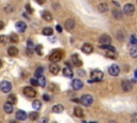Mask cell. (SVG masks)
<instances>
[{
  "label": "cell",
  "instance_id": "cell-1",
  "mask_svg": "<svg viewBox=\"0 0 137 123\" xmlns=\"http://www.w3.org/2000/svg\"><path fill=\"white\" fill-rule=\"evenodd\" d=\"M62 57H63V53L60 52V50H55V52L49 56V60L52 61L53 63H56V62H58L62 59Z\"/></svg>",
  "mask_w": 137,
  "mask_h": 123
},
{
  "label": "cell",
  "instance_id": "cell-2",
  "mask_svg": "<svg viewBox=\"0 0 137 123\" xmlns=\"http://www.w3.org/2000/svg\"><path fill=\"white\" fill-rule=\"evenodd\" d=\"M23 92H24V94L29 99H33L37 95V91H35V89L32 88V87H25Z\"/></svg>",
  "mask_w": 137,
  "mask_h": 123
},
{
  "label": "cell",
  "instance_id": "cell-3",
  "mask_svg": "<svg viewBox=\"0 0 137 123\" xmlns=\"http://www.w3.org/2000/svg\"><path fill=\"white\" fill-rule=\"evenodd\" d=\"M91 78L94 81H101L103 79V73L99 70H94L91 72Z\"/></svg>",
  "mask_w": 137,
  "mask_h": 123
},
{
  "label": "cell",
  "instance_id": "cell-4",
  "mask_svg": "<svg viewBox=\"0 0 137 123\" xmlns=\"http://www.w3.org/2000/svg\"><path fill=\"white\" fill-rule=\"evenodd\" d=\"M12 89V85L11 83L6 81V80H3L1 84H0V90H1L3 93H9Z\"/></svg>",
  "mask_w": 137,
  "mask_h": 123
},
{
  "label": "cell",
  "instance_id": "cell-5",
  "mask_svg": "<svg viewBox=\"0 0 137 123\" xmlns=\"http://www.w3.org/2000/svg\"><path fill=\"white\" fill-rule=\"evenodd\" d=\"M92 102H93V99H92V96L89 95V94H85V95H83L82 99H80V103H82L84 106H90V105L92 104Z\"/></svg>",
  "mask_w": 137,
  "mask_h": 123
},
{
  "label": "cell",
  "instance_id": "cell-6",
  "mask_svg": "<svg viewBox=\"0 0 137 123\" xmlns=\"http://www.w3.org/2000/svg\"><path fill=\"white\" fill-rule=\"evenodd\" d=\"M134 11H135V8H134V5L131 4V3L125 4V5H124V8H123V13L125 14V15H128V16L133 15Z\"/></svg>",
  "mask_w": 137,
  "mask_h": 123
},
{
  "label": "cell",
  "instance_id": "cell-7",
  "mask_svg": "<svg viewBox=\"0 0 137 123\" xmlns=\"http://www.w3.org/2000/svg\"><path fill=\"white\" fill-rule=\"evenodd\" d=\"M108 72H109V74L111 76H118L119 73H120V69L117 64H112V65L108 69Z\"/></svg>",
  "mask_w": 137,
  "mask_h": 123
},
{
  "label": "cell",
  "instance_id": "cell-8",
  "mask_svg": "<svg viewBox=\"0 0 137 123\" xmlns=\"http://www.w3.org/2000/svg\"><path fill=\"white\" fill-rule=\"evenodd\" d=\"M121 87H122V90L125 91V92H128V91H131L132 90V83L130 81V80H123L121 84Z\"/></svg>",
  "mask_w": 137,
  "mask_h": 123
},
{
  "label": "cell",
  "instance_id": "cell-9",
  "mask_svg": "<svg viewBox=\"0 0 137 123\" xmlns=\"http://www.w3.org/2000/svg\"><path fill=\"white\" fill-rule=\"evenodd\" d=\"M110 42H111V39L109 35H107V34H103L102 37L100 38V43L102 45H106V44H110Z\"/></svg>",
  "mask_w": 137,
  "mask_h": 123
},
{
  "label": "cell",
  "instance_id": "cell-10",
  "mask_svg": "<svg viewBox=\"0 0 137 123\" xmlns=\"http://www.w3.org/2000/svg\"><path fill=\"white\" fill-rule=\"evenodd\" d=\"M83 86H84L83 81L79 80V79H74L73 83H72V87H73V89H75V90H80L83 88Z\"/></svg>",
  "mask_w": 137,
  "mask_h": 123
},
{
  "label": "cell",
  "instance_id": "cell-11",
  "mask_svg": "<svg viewBox=\"0 0 137 123\" xmlns=\"http://www.w3.org/2000/svg\"><path fill=\"white\" fill-rule=\"evenodd\" d=\"M27 117H28V114L24 110H17V112H16V119L17 120L24 121V120L27 119Z\"/></svg>",
  "mask_w": 137,
  "mask_h": 123
},
{
  "label": "cell",
  "instance_id": "cell-12",
  "mask_svg": "<svg viewBox=\"0 0 137 123\" xmlns=\"http://www.w3.org/2000/svg\"><path fill=\"white\" fill-rule=\"evenodd\" d=\"M82 50L85 53V54H91L92 52H93V47H92V45H90V44H88V43H86V44H84L83 45V47H82Z\"/></svg>",
  "mask_w": 137,
  "mask_h": 123
},
{
  "label": "cell",
  "instance_id": "cell-13",
  "mask_svg": "<svg viewBox=\"0 0 137 123\" xmlns=\"http://www.w3.org/2000/svg\"><path fill=\"white\" fill-rule=\"evenodd\" d=\"M75 27V21L73 19H68L66 21V29L68 31H71V30H73Z\"/></svg>",
  "mask_w": 137,
  "mask_h": 123
},
{
  "label": "cell",
  "instance_id": "cell-14",
  "mask_svg": "<svg viewBox=\"0 0 137 123\" xmlns=\"http://www.w3.org/2000/svg\"><path fill=\"white\" fill-rule=\"evenodd\" d=\"M72 61H73V63L75 64L76 67H82V64H83V61L79 59L77 55H73V56H72Z\"/></svg>",
  "mask_w": 137,
  "mask_h": 123
},
{
  "label": "cell",
  "instance_id": "cell-15",
  "mask_svg": "<svg viewBox=\"0 0 137 123\" xmlns=\"http://www.w3.org/2000/svg\"><path fill=\"white\" fill-rule=\"evenodd\" d=\"M16 28H17V30L19 32H24L27 29V26H26V24L24 23V21H18V23L16 24Z\"/></svg>",
  "mask_w": 137,
  "mask_h": 123
},
{
  "label": "cell",
  "instance_id": "cell-16",
  "mask_svg": "<svg viewBox=\"0 0 137 123\" xmlns=\"http://www.w3.org/2000/svg\"><path fill=\"white\" fill-rule=\"evenodd\" d=\"M3 109L6 113H11L13 111V104H11L10 102H6L3 106Z\"/></svg>",
  "mask_w": 137,
  "mask_h": 123
},
{
  "label": "cell",
  "instance_id": "cell-17",
  "mask_svg": "<svg viewBox=\"0 0 137 123\" xmlns=\"http://www.w3.org/2000/svg\"><path fill=\"white\" fill-rule=\"evenodd\" d=\"M59 67L57 65V64H52V65L49 67V71H50V73L54 74V75H57L59 73Z\"/></svg>",
  "mask_w": 137,
  "mask_h": 123
},
{
  "label": "cell",
  "instance_id": "cell-18",
  "mask_svg": "<svg viewBox=\"0 0 137 123\" xmlns=\"http://www.w3.org/2000/svg\"><path fill=\"white\" fill-rule=\"evenodd\" d=\"M8 54L12 57H15L18 55V49L16 47H14V46H11L9 49H8Z\"/></svg>",
  "mask_w": 137,
  "mask_h": 123
},
{
  "label": "cell",
  "instance_id": "cell-19",
  "mask_svg": "<svg viewBox=\"0 0 137 123\" xmlns=\"http://www.w3.org/2000/svg\"><path fill=\"white\" fill-rule=\"evenodd\" d=\"M42 17L44 18L46 21H52V20H53V16H52V14H50L48 11H44V12H43Z\"/></svg>",
  "mask_w": 137,
  "mask_h": 123
},
{
  "label": "cell",
  "instance_id": "cell-20",
  "mask_svg": "<svg viewBox=\"0 0 137 123\" xmlns=\"http://www.w3.org/2000/svg\"><path fill=\"white\" fill-rule=\"evenodd\" d=\"M63 105H61V104H57V105H55L54 107H53V111L54 112H57V113H60V112H62L63 111Z\"/></svg>",
  "mask_w": 137,
  "mask_h": 123
},
{
  "label": "cell",
  "instance_id": "cell-21",
  "mask_svg": "<svg viewBox=\"0 0 137 123\" xmlns=\"http://www.w3.org/2000/svg\"><path fill=\"white\" fill-rule=\"evenodd\" d=\"M74 114L78 118H83L84 117V111L82 110V108L79 107H75L74 108Z\"/></svg>",
  "mask_w": 137,
  "mask_h": 123
},
{
  "label": "cell",
  "instance_id": "cell-22",
  "mask_svg": "<svg viewBox=\"0 0 137 123\" xmlns=\"http://www.w3.org/2000/svg\"><path fill=\"white\" fill-rule=\"evenodd\" d=\"M98 9H99V11H100L101 13H104V12H106V11L108 10L107 3H105V2L100 3V4H99V6H98Z\"/></svg>",
  "mask_w": 137,
  "mask_h": 123
},
{
  "label": "cell",
  "instance_id": "cell-23",
  "mask_svg": "<svg viewBox=\"0 0 137 123\" xmlns=\"http://www.w3.org/2000/svg\"><path fill=\"white\" fill-rule=\"evenodd\" d=\"M63 75L64 76H67V77H72L73 76V72H72L71 68H64L63 69Z\"/></svg>",
  "mask_w": 137,
  "mask_h": 123
},
{
  "label": "cell",
  "instance_id": "cell-24",
  "mask_svg": "<svg viewBox=\"0 0 137 123\" xmlns=\"http://www.w3.org/2000/svg\"><path fill=\"white\" fill-rule=\"evenodd\" d=\"M39 79H38V83H39V86H41L42 88L43 87H45L46 86V78L43 76V75H41L40 77H38Z\"/></svg>",
  "mask_w": 137,
  "mask_h": 123
},
{
  "label": "cell",
  "instance_id": "cell-25",
  "mask_svg": "<svg viewBox=\"0 0 137 123\" xmlns=\"http://www.w3.org/2000/svg\"><path fill=\"white\" fill-rule=\"evenodd\" d=\"M106 57L111 58V59H116V58H117L116 50H107V53H106Z\"/></svg>",
  "mask_w": 137,
  "mask_h": 123
},
{
  "label": "cell",
  "instance_id": "cell-26",
  "mask_svg": "<svg viewBox=\"0 0 137 123\" xmlns=\"http://www.w3.org/2000/svg\"><path fill=\"white\" fill-rule=\"evenodd\" d=\"M42 33L44 34V35H52L53 34V29L50 28V27H46V28L43 29Z\"/></svg>",
  "mask_w": 137,
  "mask_h": 123
},
{
  "label": "cell",
  "instance_id": "cell-27",
  "mask_svg": "<svg viewBox=\"0 0 137 123\" xmlns=\"http://www.w3.org/2000/svg\"><path fill=\"white\" fill-rule=\"evenodd\" d=\"M41 102H40V101H38V100H34V102L32 103V107L34 108V109L35 110H39L40 109V108H41Z\"/></svg>",
  "mask_w": 137,
  "mask_h": 123
},
{
  "label": "cell",
  "instance_id": "cell-28",
  "mask_svg": "<svg viewBox=\"0 0 137 123\" xmlns=\"http://www.w3.org/2000/svg\"><path fill=\"white\" fill-rule=\"evenodd\" d=\"M112 15L116 17V18L120 19L122 17V12H120L119 10H112Z\"/></svg>",
  "mask_w": 137,
  "mask_h": 123
},
{
  "label": "cell",
  "instance_id": "cell-29",
  "mask_svg": "<svg viewBox=\"0 0 137 123\" xmlns=\"http://www.w3.org/2000/svg\"><path fill=\"white\" fill-rule=\"evenodd\" d=\"M8 102H10L11 104H15V103L17 102V99H16V96L14 95V94H11V95H9V97H8Z\"/></svg>",
  "mask_w": 137,
  "mask_h": 123
},
{
  "label": "cell",
  "instance_id": "cell-30",
  "mask_svg": "<svg viewBox=\"0 0 137 123\" xmlns=\"http://www.w3.org/2000/svg\"><path fill=\"white\" fill-rule=\"evenodd\" d=\"M130 54H131V56L133 58H136L137 57V46L134 45L132 48H131V52H130Z\"/></svg>",
  "mask_w": 137,
  "mask_h": 123
},
{
  "label": "cell",
  "instance_id": "cell-31",
  "mask_svg": "<svg viewBox=\"0 0 137 123\" xmlns=\"http://www.w3.org/2000/svg\"><path fill=\"white\" fill-rule=\"evenodd\" d=\"M38 117H39V113H38L37 111H32V112L29 113V118H30L32 121H33V120H37Z\"/></svg>",
  "mask_w": 137,
  "mask_h": 123
},
{
  "label": "cell",
  "instance_id": "cell-32",
  "mask_svg": "<svg viewBox=\"0 0 137 123\" xmlns=\"http://www.w3.org/2000/svg\"><path fill=\"white\" fill-rule=\"evenodd\" d=\"M34 50L37 52L38 55H40V56L43 55V46L42 45H37V46H35V49Z\"/></svg>",
  "mask_w": 137,
  "mask_h": 123
},
{
  "label": "cell",
  "instance_id": "cell-33",
  "mask_svg": "<svg viewBox=\"0 0 137 123\" xmlns=\"http://www.w3.org/2000/svg\"><path fill=\"white\" fill-rule=\"evenodd\" d=\"M43 68L42 67H39L37 70H35V73H34V75H35V77H40L41 75H42V73H43Z\"/></svg>",
  "mask_w": 137,
  "mask_h": 123
},
{
  "label": "cell",
  "instance_id": "cell-34",
  "mask_svg": "<svg viewBox=\"0 0 137 123\" xmlns=\"http://www.w3.org/2000/svg\"><path fill=\"white\" fill-rule=\"evenodd\" d=\"M11 42H13V43H16V42H18V37L15 34V33H13V34H11V37H10V39H9Z\"/></svg>",
  "mask_w": 137,
  "mask_h": 123
},
{
  "label": "cell",
  "instance_id": "cell-35",
  "mask_svg": "<svg viewBox=\"0 0 137 123\" xmlns=\"http://www.w3.org/2000/svg\"><path fill=\"white\" fill-rule=\"evenodd\" d=\"M8 41H9V38L5 37V35H1V37H0V42H1L2 44H5Z\"/></svg>",
  "mask_w": 137,
  "mask_h": 123
},
{
  "label": "cell",
  "instance_id": "cell-36",
  "mask_svg": "<svg viewBox=\"0 0 137 123\" xmlns=\"http://www.w3.org/2000/svg\"><path fill=\"white\" fill-rule=\"evenodd\" d=\"M30 83H31V85L32 86H39V83H38V79H34V78H32L31 80H30Z\"/></svg>",
  "mask_w": 137,
  "mask_h": 123
},
{
  "label": "cell",
  "instance_id": "cell-37",
  "mask_svg": "<svg viewBox=\"0 0 137 123\" xmlns=\"http://www.w3.org/2000/svg\"><path fill=\"white\" fill-rule=\"evenodd\" d=\"M26 9L28 10V13H32V12H33V10L31 9V6H30L29 4H26Z\"/></svg>",
  "mask_w": 137,
  "mask_h": 123
},
{
  "label": "cell",
  "instance_id": "cell-38",
  "mask_svg": "<svg viewBox=\"0 0 137 123\" xmlns=\"http://www.w3.org/2000/svg\"><path fill=\"white\" fill-rule=\"evenodd\" d=\"M43 100H44V101H47V102H48V101L50 100V97H49L47 94H44V95H43Z\"/></svg>",
  "mask_w": 137,
  "mask_h": 123
},
{
  "label": "cell",
  "instance_id": "cell-39",
  "mask_svg": "<svg viewBox=\"0 0 137 123\" xmlns=\"http://www.w3.org/2000/svg\"><path fill=\"white\" fill-rule=\"evenodd\" d=\"M35 1H37V2L39 3V4H44L46 0H35Z\"/></svg>",
  "mask_w": 137,
  "mask_h": 123
},
{
  "label": "cell",
  "instance_id": "cell-40",
  "mask_svg": "<svg viewBox=\"0 0 137 123\" xmlns=\"http://www.w3.org/2000/svg\"><path fill=\"white\" fill-rule=\"evenodd\" d=\"M3 23H2V21L1 20H0V30H2V29H3Z\"/></svg>",
  "mask_w": 137,
  "mask_h": 123
},
{
  "label": "cell",
  "instance_id": "cell-41",
  "mask_svg": "<svg viewBox=\"0 0 137 123\" xmlns=\"http://www.w3.org/2000/svg\"><path fill=\"white\" fill-rule=\"evenodd\" d=\"M57 30H58L59 32H61V31H62V28H61V26H59V25L57 26Z\"/></svg>",
  "mask_w": 137,
  "mask_h": 123
},
{
  "label": "cell",
  "instance_id": "cell-42",
  "mask_svg": "<svg viewBox=\"0 0 137 123\" xmlns=\"http://www.w3.org/2000/svg\"><path fill=\"white\" fill-rule=\"evenodd\" d=\"M1 68H2V61L0 60V69H1Z\"/></svg>",
  "mask_w": 137,
  "mask_h": 123
},
{
  "label": "cell",
  "instance_id": "cell-43",
  "mask_svg": "<svg viewBox=\"0 0 137 123\" xmlns=\"http://www.w3.org/2000/svg\"><path fill=\"white\" fill-rule=\"evenodd\" d=\"M135 76L137 77V69H136V71H135Z\"/></svg>",
  "mask_w": 137,
  "mask_h": 123
}]
</instances>
